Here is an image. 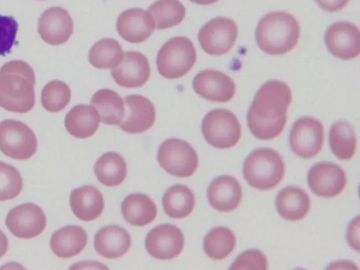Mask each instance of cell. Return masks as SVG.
<instances>
[{"mask_svg": "<svg viewBox=\"0 0 360 270\" xmlns=\"http://www.w3.org/2000/svg\"><path fill=\"white\" fill-rule=\"evenodd\" d=\"M292 102V92L285 82L271 79L256 92L247 113L250 132L260 140H271L283 130L286 112Z\"/></svg>", "mask_w": 360, "mask_h": 270, "instance_id": "cell-1", "label": "cell"}, {"mask_svg": "<svg viewBox=\"0 0 360 270\" xmlns=\"http://www.w3.org/2000/svg\"><path fill=\"white\" fill-rule=\"evenodd\" d=\"M35 75L23 60H11L0 68V107L18 113H26L35 104Z\"/></svg>", "mask_w": 360, "mask_h": 270, "instance_id": "cell-2", "label": "cell"}, {"mask_svg": "<svg viewBox=\"0 0 360 270\" xmlns=\"http://www.w3.org/2000/svg\"><path fill=\"white\" fill-rule=\"evenodd\" d=\"M300 32L294 15L285 11H274L266 13L257 23L255 39L263 52L283 55L296 46Z\"/></svg>", "mask_w": 360, "mask_h": 270, "instance_id": "cell-3", "label": "cell"}, {"mask_svg": "<svg viewBox=\"0 0 360 270\" xmlns=\"http://www.w3.org/2000/svg\"><path fill=\"white\" fill-rule=\"evenodd\" d=\"M243 174L252 187L266 191L276 186L285 174V164L281 155L274 149L259 148L245 158Z\"/></svg>", "mask_w": 360, "mask_h": 270, "instance_id": "cell-4", "label": "cell"}, {"mask_svg": "<svg viewBox=\"0 0 360 270\" xmlns=\"http://www.w3.org/2000/svg\"><path fill=\"white\" fill-rule=\"evenodd\" d=\"M197 52L192 41L184 36L169 39L158 53L156 64L159 73L174 79L186 75L194 66Z\"/></svg>", "mask_w": 360, "mask_h": 270, "instance_id": "cell-5", "label": "cell"}, {"mask_svg": "<svg viewBox=\"0 0 360 270\" xmlns=\"http://www.w3.org/2000/svg\"><path fill=\"white\" fill-rule=\"evenodd\" d=\"M205 141L212 146L230 148L241 136V126L237 117L229 110L217 108L207 112L201 125Z\"/></svg>", "mask_w": 360, "mask_h": 270, "instance_id": "cell-6", "label": "cell"}, {"mask_svg": "<svg viewBox=\"0 0 360 270\" xmlns=\"http://www.w3.org/2000/svg\"><path fill=\"white\" fill-rule=\"evenodd\" d=\"M157 158L162 169L178 177L192 176L198 166V157L195 149L188 142L179 139H169L162 142Z\"/></svg>", "mask_w": 360, "mask_h": 270, "instance_id": "cell-7", "label": "cell"}, {"mask_svg": "<svg viewBox=\"0 0 360 270\" xmlns=\"http://www.w3.org/2000/svg\"><path fill=\"white\" fill-rule=\"evenodd\" d=\"M37 150V139L25 123L15 120L0 122V150L15 160H27Z\"/></svg>", "mask_w": 360, "mask_h": 270, "instance_id": "cell-8", "label": "cell"}, {"mask_svg": "<svg viewBox=\"0 0 360 270\" xmlns=\"http://www.w3.org/2000/svg\"><path fill=\"white\" fill-rule=\"evenodd\" d=\"M238 37L235 21L226 17H216L201 27L198 39L202 49L212 56L227 53Z\"/></svg>", "mask_w": 360, "mask_h": 270, "instance_id": "cell-9", "label": "cell"}, {"mask_svg": "<svg viewBox=\"0 0 360 270\" xmlns=\"http://www.w3.org/2000/svg\"><path fill=\"white\" fill-rule=\"evenodd\" d=\"M324 141L323 124L315 117L305 116L297 120L289 134V146L298 157L309 159L322 149Z\"/></svg>", "mask_w": 360, "mask_h": 270, "instance_id": "cell-10", "label": "cell"}, {"mask_svg": "<svg viewBox=\"0 0 360 270\" xmlns=\"http://www.w3.org/2000/svg\"><path fill=\"white\" fill-rule=\"evenodd\" d=\"M307 184L317 196L333 198L340 194L347 184V176L338 165L330 162H320L309 169Z\"/></svg>", "mask_w": 360, "mask_h": 270, "instance_id": "cell-11", "label": "cell"}, {"mask_svg": "<svg viewBox=\"0 0 360 270\" xmlns=\"http://www.w3.org/2000/svg\"><path fill=\"white\" fill-rule=\"evenodd\" d=\"M5 224L16 237L23 239L40 235L46 228V218L42 209L36 204L26 202L11 210Z\"/></svg>", "mask_w": 360, "mask_h": 270, "instance_id": "cell-12", "label": "cell"}, {"mask_svg": "<svg viewBox=\"0 0 360 270\" xmlns=\"http://www.w3.org/2000/svg\"><path fill=\"white\" fill-rule=\"evenodd\" d=\"M328 51L342 60L356 58L360 53V32L358 27L347 21H338L329 25L324 34Z\"/></svg>", "mask_w": 360, "mask_h": 270, "instance_id": "cell-13", "label": "cell"}, {"mask_svg": "<svg viewBox=\"0 0 360 270\" xmlns=\"http://www.w3.org/2000/svg\"><path fill=\"white\" fill-rule=\"evenodd\" d=\"M184 247L181 229L170 224H160L152 229L145 238L147 252L158 259H172L178 257Z\"/></svg>", "mask_w": 360, "mask_h": 270, "instance_id": "cell-14", "label": "cell"}, {"mask_svg": "<svg viewBox=\"0 0 360 270\" xmlns=\"http://www.w3.org/2000/svg\"><path fill=\"white\" fill-rule=\"evenodd\" d=\"M192 85L198 95L212 102H228L236 93L233 80L225 73L213 69L200 71L194 77Z\"/></svg>", "mask_w": 360, "mask_h": 270, "instance_id": "cell-15", "label": "cell"}, {"mask_svg": "<svg viewBox=\"0 0 360 270\" xmlns=\"http://www.w3.org/2000/svg\"><path fill=\"white\" fill-rule=\"evenodd\" d=\"M73 20L68 11L60 6L48 8L38 22V33L46 43L60 45L70 39L73 33Z\"/></svg>", "mask_w": 360, "mask_h": 270, "instance_id": "cell-16", "label": "cell"}, {"mask_svg": "<svg viewBox=\"0 0 360 270\" xmlns=\"http://www.w3.org/2000/svg\"><path fill=\"white\" fill-rule=\"evenodd\" d=\"M155 27L149 11L141 8H131L121 13L116 22L119 35L130 43H141L151 36Z\"/></svg>", "mask_w": 360, "mask_h": 270, "instance_id": "cell-17", "label": "cell"}, {"mask_svg": "<svg viewBox=\"0 0 360 270\" xmlns=\"http://www.w3.org/2000/svg\"><path fill=\"white\" fill-rule=\"evenodd\" d=\"M115 83L125 88L143 86L150 75V68L146 56L139 51H127L122 61L111 70Z\"/></svg>", "mask_w": 360, "mask_h": 270, "instance_id": "cell-18", "label": "cell"}, {"mask_svg": "<svg viewBox=\"0 0 360 270\" xmlns=\"http://www.w3.org/2000/svg\"><path fill=\"white\" fill-rule=\"evenodd\" d=\"M127 112L119 127L129 134H141L149 129L155 121V108L146 97L139 94L124 98Z\"/></svg>", "mask_w": 360, "mask_h": 270, "instance_id": "cell-19", "label": "cell"}, {"mask_svg": "<svg viewBox=\"0 0 360 270\" xmlns=\"http://www.w3.org/2000/svg\"><path fill=\"white\" fill-rule=\"evenodd\" d=\"M210 205L216 210L229 212L240 205L243 191L239 181L230 175L217 176L210 184L207 191Z\"/></svg>", "mask_w": 360, "mask_h": 270, "instance_id": "cell-20", "label": "cell"}, {"mask_svg": "<svg viewBox=\"0 0 360 270\" xmlns=\"http://www.w3.org/2000/svg\"><path fill=\"white\" fill-rule=\"evenodd\" d=\"M95 250L107 259H117L126 254L131 247V236L118 225H108L99 229L94 236Z\"/></svg>", "mask_w": 360, "mask_h": 270, "instance_id": "cell-21", "label": "cell"}, {"mask_svg": "<svg viewBox=\"0 0 360 270\" xmlns=\"http://www.w3.org/2000/svg\"><path fill=\"white\" fill-rule=\"evenodd\" d=\"M70 205L73 214L79 219L90 221L101 214L104 200L96 187L86 185L71 191Z\"/></svg>", "mask_w": 360, "mask_h": 270, "instance_id": "cell-22", "label": "cell"}, {"mask_svg": "<svg viewBox=\"0 0 360 270\" xmlns=\"http://www.w3.org/2000/svg\"><path fill=\"white\" fill-rule=\"evenodd\" d=\"M276 207L281 217L288 221L302 219L310 210V198L300 187L288 186L276 197Z\"/></svg>", "mask_w": 360, "mask_h": 270, "instance_id": "cell-23", "label": "cell"}, {"mask_svg": "<svg viewBox=\"0 0 360 270\" xmlns=\"http://www.w3.org/2000/svg\"><path fill=\"white\" fill-rule=\"evenodd\" d=\"M87 240V233L84 229L68 225L52 234L50 248L57 257L68 259L79 254L86 247Z\"/></svg>", "mask_w": 360, "mask_h": 270, "instance_id": "cell-24", "label": "cell"}, {"mask_svg": "<svg viewBox=\"0 0 360 270\" xmlns=\"http://www.w3.org/2000/svg\"><path fill=\"white\" fill-rule=\"evenodd\" d=\"M100 116L93 106L80 104L66 114L65 127L72 136L86 139L94 135L99 127Z\"/></svg>", "mask_w": 360, "mask_h": 270, "instance_id": "cell-25", "label": "cell"}, {"mask_svg": "<svg viewBox=\"0 0 360 270\" xmlns=\"http://www.w3.org/2000/svg\"><path fill=\"white\" fill-rule=\"evenodd\" d=\"M121 212L130 224L143 226L155 219L158 209L153 200L146 194L132 193L122 201Z\"/></svg>", "mask_w": 360, "mask_h": 270, "instance_id": "cell-26", "label": "cell"}, {"mask_svg": "<svg viewBox=\"0 0 360 270\" xmlns=\"http://www.w3.org/2000/svg\"><path fill=\"white\" fill-rule=\"evenodd\" d=\"M91 105L97 109L101 121L108 125H120L125 116L122 97L109 89H101L94 94Z\"/></svg>", "mask_w": 360, "mask_h": 270, "instance_id": "cell-27", "label": "cell"}, {"mask_svg": "<svg viewBox=\"0 0 360 270\" xmlns=\"http://www.w3.org/2000/svg\"><path fill=\"white\" fill-rule=\"evenodd\" d=\"M332 153L340 160H350L356 148V137L352 125L345 120L334 122L329 131Z\"/></svg>", "mask_w": 360, "mask_h": 270, "instance_id": "cell-28", "label": "cell"}, {"mask_svg": "<svg viewBox=\"0 0 360 270\" xmlns=\"http://www.w3.org/2000/svg\"><path fill=\"white\" fill-rule=\"evenodd\" d=\"M94 172L98 181L106 186L121 184L127 176V164L115 152L103 154L94 164Z\"/></svg>", "mask_w": 360, "mask_h": 270, "instance_id": "cell-29", "label": "cell"}, {"mask_svg": "<svg viewBox=\"0 0 360 270\" xmlns=\"http://www.w3.org/2000/svg\"><path fill=\"white\" fill-rule=\"evenodd\" d=\"M195 197L192 191L185 185L170 186L162 197V206L168 217L183 219L188 217L195 207Z\"/></svg>", "mask_w": 360, "mask_h": 270, "instance_id": "cell-30", "label": "cell"}, {"mask_svg": "<svg viewBox=\"0 0 360 270\" xmlns=\"http://www.w3.org/2000/svg\"><path fill=\"white\" fill-rule=\"evenodd\" d=\"M120 42L112 38H103L96 42L89 51V61L98 69L116 68L123 58Z\"/></svg>", "mask_w": 360, "mask_h": 270, "instance_id": "cell-31", "label": "cell"}, {"mask_svg": "<svg viewBox=\"0 0 360 270\" xmlns=\"http://www.w3.org/2000/svg\"><path fill=\"white\" fill-rule=\"evenodd\" d=\"M234 233L226 226H217L210 230L203 239V250L213 259H224L229 256L236 247Z\"/></svg>", "mask_w": 360, "mask_h": 270, "instance_id": "cell-32", "label": "cell"}, {"mask_svg": "<svg viewBox=\"0 0 360 270\" xmlns=\"http://www.w3.org/2000/svg\"><path fill=\"white\" fill-rule=\"evenodd\" d=\"M148 11L153 15L158 30L179 25L186 13L185 6L179 0H157L148 7Z\"/></svg>", "mask_w": 360, "mask_h": 270, "instance_id": "cell-33", "label": "cell"}, {"mask_svg": "<svg viewBox=\"0 0 360 270\" xmlns=\"http://www.w3.org/2000/svg\"><path fill=\"white\" fill-rule=\"evenodd\" d=\"M71 99V90L64 82L53 80L48 82L41 91V103L50 112L63 110Z\"/></svg>", "mask_w": 360, "mask_h": 270, "instance_id": "cell-34", "label": "cell"}, {"mask_svg": "<svg viewBox=\"0 0 360 270\" xmlns=\"http://www.w3.org/2000/svg\"><path fill=\"white\" fill-rule=\"evenodd\" d=\"M22 188V179L13 166L0 161V201L17 197Z\"/></svg>", "mask_w": 360, "mask_h": 270, "instance_id": "cell-35", "label": "cell"}, {"mask_svg": "<svg viewBox=\"0 0 360 270\" xmlns=\"http://www.w3.org/2000/svg\"><path fill=\"white\" fill-rule=\"evenodd\" d=\"M268 269V261L264 254L257 249H249L240 253L233 261L229 269Z\"/></svg>", "mask_w": 360, "mask_h": 270, "instance_id": "cell-36", "label": "cell"}, {"mask_svg": "<svg viewBox=\"0 0 360 270\" xmlns=\"http://www.w3.org/2000/svg\"><path fill=\"white\" fill-rule=\"evenodd\" d=\"M18 24L13 16L0 14V56H4L11 52L16 42Z\"/></svg>", "mask_w": 360, "mask_h": 270, "instance_id": "cell-37", "label": "cell"}, {"mask_svg": "<svg viewBox=\"0 0 360 270\" xmlns=\"http://www.w3.org/2000/svg\"><path fill=\"white\" fill-rule=\"evenodd\" d=\"M359 217L356 216L348 224L346 238L348 245L354 250L359 251Z\"/></svg>", "mask_w": 360, "mask_h": 270, "instance_id": "cell-38", "label": "cell"}, {"mask_svg": "<svg viewBox=\"0 0 360 270\" xmlns=\"http://www.w3.org/2000/svg\"><path fill=\"white\" fill-rule=\"evenodd\" d=\"M315 1L326 11L337 12L343 9L349 0H315Z\"/></svg>", "mask_w": 360, "mask_h": 270, "instance_id": "cell-39", "label": "cell"}, {"mask_svg": "<svg viewBox=\"0 0 360 270\" xmlns=\"http://www.w3.org/2000/svg\"><path fill=\"white\" fill-rule=\"evenodd\" d=\"M8 247V240L6 235L0 230V258L4 257Z\"/></svg>", "mask_w": 360, "mask_h": 270, "instance_id": "cell-40", "label": "cell"}, {"mask_svg": "<svg viewBox=\"0 0 360 270\" xmlns=\"http://www.w3.org/2000/svg\"><path fill=\"white\" fill-rule=\"evenodd\" d=\"M191 2L195 3L200 5H210L217 2L219 0H190Z\"/></svg>", "mask_w": 360, "mask_h": 270, "instance_id": "cell-41", "label": "cell"}]
</instances>
